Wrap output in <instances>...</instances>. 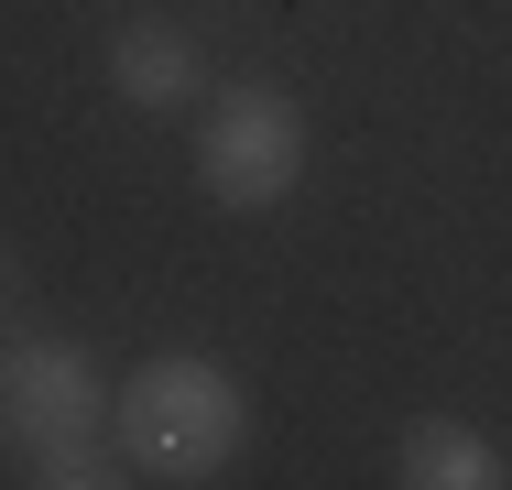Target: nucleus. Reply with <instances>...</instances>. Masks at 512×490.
Returning a JSON list of instances; mask_svg holds the SVG:
<instances>
[{
  "label": "nucleus",
  "mask_w": 512,
  "mask_h": 490,
  "mask_svg": "<svg viewBox=\"0 0 512 490\" xmlns=\"http://www.w3.org/2000/svg\"><path fill=\"white\" fill-rule=\"evenodd\" d=\"M109 436H120L131 469L197 490V480H218V469L251 447V392H240V371H218L197 349H164V360H142V371L120 382Z\"/></svg>",
  "instance_id": "obj_1"
},
{
  "label": "nucleus",
  "mask_w": 512,
  "mask_h": 490,
  "mask_svg": "<svg viewBox=\"0 0 512 490\" xmlns=\"http://www.w3.org/2000/svg\"><path fill=\"white\" fill-rule=\"evenodd\" d=\"M33 490H142V469H131V458H109V447H66V458H44V469H33Z\"/></svg>",
  "instance_id": "obj_6"
},
{
  "label": "nucleus",
  "mask_w": 512,
  "mask_h": 490,
  "mask_svg": "<svg viewBox=\"0 0 512 490\" xmlns=\"http://www.w3.org/2000/svg\"><path fill=\"white\" fill-rule=\"evenodd\" d=\"M197 186L229 218H262L306 186V109L284 88H218L197 120Z\"/></svg>",
  "instance_id": "obj_2"
},
{
  "label": "nucleus",
  "mask_w": 512,
  "mask_h": 490,
  "mask_svg": "<svg viewBox=\"0 0 512 490\" xmlns=\"http://www.w3.org/2000/svg\"><path fill=\"white\" fill-rule=\"evenodd\" d=\"M109 88L131 98V109H186L197 98V33L186 22H120V44H109Z\"/></svg>",
  "instance_id": "obj_4"
},
{
  "label": "nucleus",
  "mask_w": 512,
  "mask_h": 490,
  "mask_svg": "<svg viewBox=\"0 0 512 490\" xmlns=\"http://www.w3.org/2000/svg\"><path fill=\"white\" fill-rule=\"evenodd\" d=\"M109 414H120V392H99L77 338H33V327L11 338V360H0V425H11V458L22 469H44L66 447H99Z\"/></svg>",
  "instance_id": "obj_3"
},
{
  "label": "nucleus",
  "mask_w": 512,
  "mask_h": 490,
  "mask_svg": "<svg viewBox=\"0 0 512 490\" xmlns=\"http://www.w3.org/2000/svg\"><path fill=\"white\" fill-rule=\"evenodd\" d=\"M393 480L404 490H502V447L469 436L458 414H414L404 447H393Z\"/></svg>",
  "instance_id": "obj_5"
}]
</instances>
